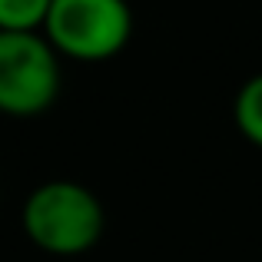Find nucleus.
<instances>
[{"instance_id":"7ed1b4c3","label":"nucleus","mask_w":262,"mask_h":262,"mask_svg":"<svg viewBox=\"0 0 262 262\" xmlns=\"http://www.w3.org/2000/svg\"><path fill=\"white\" fill-rule=\"evenodd\" d=\"M60 96V53L43 33L0 30V113L40 116Z\"/></svg>"},{"instance_id":"20e7f679","label":"nucleus","mask_w":262,"mask_h":262,"mask_svg":"<svg viewBox=\"0 0 262 262\" xmlns=\"http://www.w3.org/2000/svg\"><path fill=\"white\" fill-rule=\"evenodd\" d=\"M232 123L246 143L262 149V73L249 77L232 100Z\"/></svg>"},{"instance_id":"f03ea898","label":"nucleus","mask_w":262,"mask_h":262,"mask_svg":"<svg viewBox=\"0 0 262 262\" xmlns=\"http://www.w3.org/2000/svg\"><path fill=\"white\" fill-rule=\"evenodd\" d=\"M133 7L126 0H53L43 37L67 60L106 63L133 40Z\"/></svg>"},{"instance_id":"f257e3e1","label":"nucleus","mask_w":262,"mask_h":262,"mask_svg":"<svg viewBox=\"0 0 262 262\" xmlns=\"http://www.w3.org/2000/svg\"><path fill=\"white\" fill-rule=\"evenodd\" d=\"M20 226L30 246L57 259L90 252L106 232V212L90 186L77 179H47L20 209Z\"/></svg>"},{"instance_id":"39448f33","label":"nucleus","mask_w":262,"mask_h":262,"mask_svg":"<svg viewBox=\"0 0 262 262\" xmlns=\"http://www.w3.org/2000/svg\"><path fill=\"white\" fill-rule=\"evenodd\" d=\"M53 0H0V30L4 33H43Z\"/></svg>"}]
</instances>
